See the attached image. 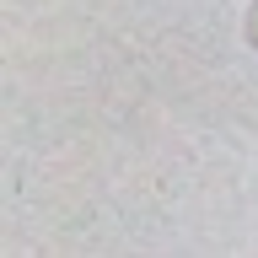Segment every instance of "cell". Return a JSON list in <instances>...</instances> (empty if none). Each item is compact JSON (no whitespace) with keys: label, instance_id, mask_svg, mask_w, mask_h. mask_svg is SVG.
I'll list each match as a JSON object with an SVG mask.
<instances>
[]
</instances>
